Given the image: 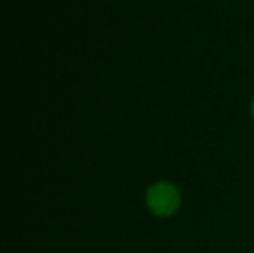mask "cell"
I'll use <instances>...</instances> for the list:
<instances>
[{
  "label": "cell",
  "instance_id": "1",
  "mask_svg": "<svg viewBox=\"0 0 254 253\" xmlns=\"http://www.w3.org/2000/svg\"><path fill=\"white\" fill-rule=\"evenodd\" d=\"M146 203L156 216H171L180 207L182 197L179 189L168 182H158L147 189Z\"/></svg>",
  "mask_w": 254,
  "mask_h": 253
},
{
  "label": "cell",
  "instance_id": "2",
  "mask_svg": "<svg viewBox=\"0 0 254 253\" xmlns=\"http://www.w3.org/2000/svg\"><path fill=\"white\" fill-rule=\"evenodd\" d=\"M252 115H253V118H254V100H253V103H252Z\"/></svg>",
  "mask_w": 254,
  "mask_h": 253
}]
</instances>
